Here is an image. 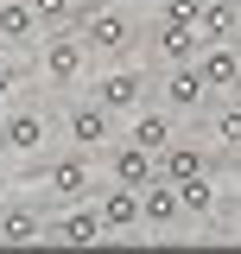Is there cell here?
Returning <instances> with one entry per match:
<instances>
[{
	"instance_id": "1",
	"label": "cell",
	"mask_w": 241,
	"mask_h": 254,
	"mask_svg": "<svg viewBox=\"0 0 241 254\" xmlns=\"http://www.w3.org/2000/svg\"><path fill=\"white\" fill-rule=\"evenodd\" d=\"M76 38H83V45H89V58H127V51H133V13H127V6H83V13H76Z\"/></svg>"
},
{
	"instance_id": "2",
	"label": "cell",
	"mask_w": 241,
	"mask_h": 254,
	"mask_svg": "<svg viewBox=\"0 0 241 254\" xmlns=\"http://www.w3.org/2000/svg\"><path fill=\"white\" fill-rule=\"evenodd\" d=\"M58 127H63V140H70L76 153H108V146H115V115H108L95 95L89 102H70Z\"/></svg>"
},
{
	"instance_id": "3",
	"label": "cell",
	"mask_w": 241,
	"mask_h": 254,
	"mask_svg": "<svg viewBox=\"0 0 241 254\" xmlns=\"http://www.w3.org/2000/svg\"><path fill=\"white\" fill-rule=\"evenodd\" d=\"M108 229H102V210H95V197H83V203H58L51 216H45V242H63V248H89V242H102Z\"/></svg>"
},
{
	"instance_id": "4",
	"label": "cell",
	"mask_w": 241,
	"mask_h": 254,
	"mask_svg": "<svg viewBox=\"0 0 241 254\" xmlns=\"http://www.w3.org/2000/svg\"><path fill=\"white\" fill-rule=\"evenodd\" d=\"M45 185H51V197L58 203H83V197H95V185H102V172H95V153H58L51 159V172H45Z\"/></svg>"
},
{
	"instance_id": "5",
	"label": "cell",
	"mask_w": 241,
	"mask_h": 254,
	"mask_svg": "<svg viewBox=\"0 0 241 254\" xmlns=\"http://www.w3.org/2000/svg\"><path fill=\"white\" fill-rule=\"evenodd\" d=\"M38 64H45V83H51V89H70V83L89 76V45L63 26V32H51V45H45V58H38Z\"/></svg>"
},
{
	"instance_id": "6",
	"label": "cell",
	"mask_w": 241,
	"mask_h": 254,
	"mask_svg": "<svg viewBox=\"0 0 241 254\" xmlns=\"http://www.w3.org/2000/svg\"><path fill=\"white\" fill-rule=\"evenodd\" d=\"M159 102H165L172 115H203V108H210V83H203V70H197V64H165V76H159Z\"/></svg>"
},
{
	"instance_id": "7",
	"label": "cell",
	"mask_w": 241,
	"mask_h": 254,
	"mask_svg": "<svg viewBox=\"0 0 241 254\" xmlns=\"http://www.w3.org/2000/svg\"><path fill=\"white\" fill-rule=\"evenodd\" d=\"M146 70H133V64H120V70H108L102 83H95V102L108 108V115H133V108H146Z\"/></svg>"
},
{
	"instance_id": "8",
	"label": "cell",
	"mask_w": 241,
	"mask_h": 254,
	"mask_svg": "<svg viewBox=\"0 0 241 254\" xmlns=\"http://www.w3.org/2000/svg\"><path fill=\"white\" fill-rule=\"evenodd\" d=\"M102 159H108V185H133V190H146L152 178H159V159H152L146 146H133V140H115Z\"/></svg>"
},
{
	"instance_id": "9",
	"label": "cell",
	"mask_w": 241,
	"mask_h": 254,
	"mask_svg": "<svg viewBox=\"0 0 241 254\" xmlns=\"http://www.w3.org/2000/svg\"><path fill=\"white\" fill-rule=\"evenodd\" d=\"M45 133H51V121L38 108H13V115H0V153H38Z\"/></svg>"
},
{
	"instance_id": "10",
	"label": "cell",
	"mask_w": 241,
	"mask_h": 254,
	"mask_svg": "<svg viewBox=\"0 0 241 254\" xmlns=\"http://www.w3.org/2000/svg\"><path fill=\"white\" fill-rule=\"evenodd\" d=\"M95 210H102L108 235H127V229H140V190L133 185H102L95 190Z\"/></svg>"
},
{
	"instance_id": "11",
	"label": "cell",
	"mask_w": 241,
	"mask_h": 254,
	"mask_svg": "<svg viewBox=\"0 0 241 254\" xmlns=\"http://www.w3.org/2000/svg\"><path fill=\"white\" fill-rule=\"evenodd\" d=\"M197 70H203L210 95H235L241 89V58H235L229 38H222V45H203V51H197Z\"/></svg>"
},
{
	"instance_id": "12",
	"label": "cell",
	"mask_w": 241,
	"mask_h": 254,
	"mask_svg": "<svg viewBox=\"0 0 241 254\" xmlns=\"http://www.w3.org/2000/svg\"><path fill=\"white\" fill-rule=\"evenodd\" d=\"M197 51H203L197 26H152V58L159 64H197Z\"/></svg>"
},
{
	"instance_id": "13",
	"label": "cell",
	"mask_w": 241,
	"mask_h": 254,
	"mask_svg": "<svg viewBox=\"0 0 241 254\" xmlns=\"http://www.w3.org/2000/svg\"><path fill=\"white\" fill-rule=\"evenodd\" d=\"M140 222H146V229H172V222H184L178 185H172V178H152V185L140 190Z\"/></svg>"
},
{
	"instance_id": "14",
	"label": "cell",
	"mask_w": 241,
	"mask_h": 254,
	"mask_svg": "<svg viewBox=\"0 0 241 254\" xmlns=\"http://www.w3.org/2000/svg\"><path fill=\"white\" fill-rule=\"evenodd\" d=\"M127 140H133V146H146V153L159 159L172 140H178V133H172V108H133V127H127Z\"/></svg>"
},
{
	"instance_id": "15",
	"label": "cell",
	"mask_w": 241,
	"mask_h": 254,
	"mask_svg": "<svg viewBox=\"0 0 241 254\" xmlns=\"http://www.w3.org/2000/svg\"><path fill=\"white\" fill-rule=\"evenodd\" d=\"M0 242H45V210L32 203H0Z\"/></svg>"
},
{
	"instance_id": "16",
	"label": "cell",
	"mask_w": 241,
	"mask_h": 254,
	"mask_svg": "<svg viewBox=\"0 0 241 254\" xmlns=\"http://www.w3.org/2000/svg\"><path fill=\"white\" fill-rule=\"evenodd\" d=\"M197 172H210V153L197 146V140H172L165 153H159V178H197Z\"/></svg>"
},
{
	"instance_id": "17",
	"label": "cell",
	"mask_w": 241,
	"mask_h": 254,
	"mask_svg": "<svg viewBox=\"0 0 241 254\" xmlns=\"http://www.w3.org/2000/svg\"><path fill=\"white\" fill-rule=\"evenodd\" d=\"M235 26H241V0H203V13H197V32H203V45H222Z\"/></svg>"
},
{
	"instance_id": "18",
	"label": "cell",
	"mask_w": 241,
	"mask_h": 254,
	"mask_svg": "<svg viewBox=\"0 0 241 254\" xmlns=\"http://www.w3.org/2000/svg\"><path fill=\"white\" fill-rule=\"evenodd\" d=\"M38 38V13L26 0H0V45H32Z\"/></svg>"
},
{
	"instance_id": "19",
	"label": "cell",
	"mask_w": 241,
	"mask_h": 254,
	"mask_svg": "<svg viewBox=\"0 0 241 254\" xmlns=\"http://www.w3.org/2000/svg\"><path fill=\"white\" fill-rule=\"evenodd\" d=\"M178 210H184V216H197V222L216 210V185H210V172H197V178H178Z\"/></svg>"
},
{
	"instance_id": "20",
	"label": "cell",
	"mask_w": 241,
	"mask_h": 254,
	"mask_svg": "<svg viewBox=\"0 0 241 254\" xmlns=\"http://www.w3.org/2000/svg\"><path fill=\"white\" fill-rule=\"evenodd\" d=\"M210 133L222 153H241V102H229V108H216L210 115Z\"/></svg>"
},
{
	"instance_id": "21",
	"label": "cell",
	"mask_w": 241,
	"mask_h": 254,
	"mask_svg": "<svg viewBox=\"0 0 241 254\" xmlns=\"http://www.w3.org/2000/svg\"><path fill=\"white\" fill-rule=\"evenodd\" d=\"M26 6L38 13V26H51V32L76 26V13H83V0H26Z\"/></svg>"
},
{
	"instance_id": "22",
	"label": "cell",
	"mask_w": 241,
	"mask_h": 254,
	"mask_svg": "<svg viewBox=\"0 0 241 254\" xmlns=\"http://www.w3.org/2000/svg\"><path fill=\"white\" fill-rule=\"evenodd\" d=\"M197 13H203V0H159L152 26H197Z\"/></svg>"
},
{
	"instance_id": "23",
	"label": "cell",
	"mask_w": 241,
	"mask_h": 254,
	"mask_svg": "<svg viewBox=\"0 0 241 254\" xmlns=\"http://www.w3.org/2000/svg\"><path fill=\"white\" fill-rule=\"evenodd\" d=\"M13 89H19V70H13V64H0V108L13 102Z\"/></svg>"
},
{
	"instance_id": "24",
	"label": "cell",
	"mask_w": 241,
	"mask_h": 254,
	"mask_svg": "<svg viewBox=\"0 0 241 254\" xmlns=\"http://www.w3.org/2000/svg\"><path fill=\"white\" fill-rule=\"evenodd\" d=\"M229 45H235V58H241V26H235V32H229Z\"/></svg>"
},
{
	"instance_id": "25",
	"label": "cell",
	"mask_w": 241,
	"mask_h": 254,
	"mask_svg": "<svg viewBox=\"0 0 241 254\" xmlns=\"http://www.w3.org/2000/svg\"><path fill=\"white\" fill-rule=\"evenodd\" d=\"M115 6H146V0H115Z\"/></svg>"
},
{
	"instance_id": "26",
	"label": "cell",
	"mask_w": 241,
	"mask_h": 254,
	"mask_svg": "<svg viewBox=\"0 0 241 254\" xmlns=\"http://www.w3.org/2000/svg\"><path fill=\"white\" fill-rule=\"evenodd\" d=\"M0 203H6V185H0Z\"/></svg>"
}]
</instances>
